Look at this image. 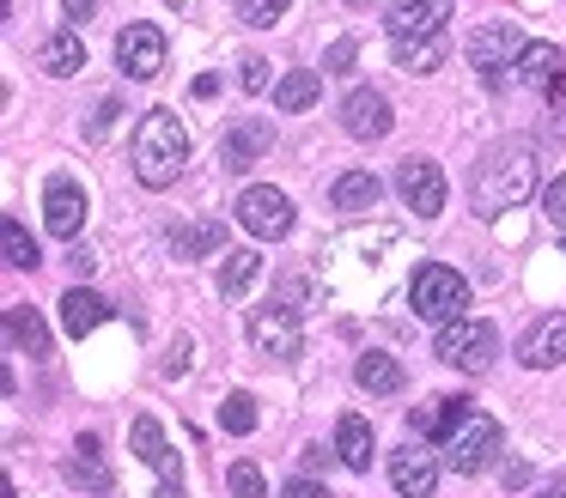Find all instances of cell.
I'll return each instance as SVG.
<instances>
[{"instance_id":"cell-1","label":"cell","mask_w":566,"mask_h":498,"mask_svg":"<svg viewBox=\"0 0 566 498\" xmlns=\"http://www.w3.org/2000/svg\"><path fill=\"white\" fill-rule=\"evenodd\" d=\"M536 189H542V158H536L530 140H500L475 165V177H469V201H475V213H488V219L524 206Z\"/></svg>"},{"instance_id":"cell-2","label":"cell","mask_w":566,"mask_h":498,"mask_svg":"<svg viewBox=\"0 0 566 498\" xmlns=\"http://www.w3.org/2000/svg\"><path fill=\"white\" fill-rule=\"evenodd\" d=\"M189 165V128L177 109H147L135 128V182L140 189H171Z\"/></svg>"},{"instance_id":"cell-3","label":"cell","mask_w":566,"mask_h":498,"mask_svg":"<svg viewBox=\"0 0 566 498\" xmlns=\"http://www.w3.org/2000/svg\"><path fill=\"white\" fill-rule=\"evenodd\" d=\"M408 304H415L420 322L451 328V322L469 316V279L457 274V267H444V262H420L415 279H408Z\"/></svg>"},{"instance_id":"cell-4","label":"cell","mask_w":566,"mask_h":498,"mask_svg":"<svg viewBox=\"0 0 566 498\" xmlns=\"http://www.w3.org/2000/svg\"><path fill=\"white\" fill-rule=\"evenodd\" d=\"M500 444H505L500 420H493V413H481V407H469L463 420L451 425V437H444L439 456H444V468H457V474H481V468H493Z\"/></svg>"},{"instance_id":"cell-5","label":"cell","mask_w":566,"mask_h":498,"mask_svg":"<svg viewBox=\"0 0 566 498\" xmlns=\"http://www.w3.org/2000/svg\"><path fill=\"white\" fill-rule=\"evenodd\" d=\"M432 352H439L451 371H488V364L500 359V328H493L488 316H463V322L439 328Z\"/></svg>"},{"instance_id":"cell-6","label":"cell","mask_w":566,"mask_h":498,"mask_svg":"<svg viewBox=\"0 0 566 498\" xmlns=\"http://www.w3.org/2000/svg\"><path fill=\"white\" fill-rule=\"evenodd\" d=\"M232 213H238V225H244L250 237L274 243V237H286V231H293V194H281V189H269V182H256V189L238 194Z\"/></svg>"},{"instance_id":"cell-7","label":"cell","mask_w":566,"mask_h":498,"mask_svg":"<svg viewBox=\"0 0 566 498\" xmlns=\"http://www.w3.org/2000/svg\"><path fill=\"white\" fill-rule=\"evenodd\" d=\"M517 55H524V36H517V24L488 19V24H475V31H469V67H475L481 80H500V73H512Z\"/></svg>"},{"instance_id":"cell-8","label":"cell","mask_w":566,"mask_h":498,"mask_svg":"<svg viewBox=\"0 0 566 498\" xmlns=\"http://www.w3.org/2000/svg\"><path fill=\"white\" fill-rule=\"evenodd\" d=\"M250 347L262 352V359H298V347H305V322H298V310H286V304H269V310H250Z\"/></svg>"},{"instance_id":"cell-9","label":"cell","mask_w":566,"mask_h":498,"mask_svg":"<svg viewBox=\"0 0 566 498\" xmlns=\"http://www.w3.org/2000/svg\"><path fill=\"white\" fill-rule=\"evenodd\" d=\"M396 194H402V206L415 219H439L444 213V170L420 152L402 158V165H396Z\"/></svg>"},{"instance_id":"cell-10","label":"cell","mask_w":566,"mask_h":498,"mask_svg":"<svg viewBox=\"0 0 566 498\" xmlns=\"http://www.w3.org/2000/svg\"><path fill=\"white\" fill-rule=\"evenodd\" d=\"M444 19H451V0H396L384 31L390 43H427V36H444Z\"/></svg>"},{"instance_id":"cell-11","label":"cell","mask_w":566,"mask_h":498,"mask_svg":"<svg viewBox=\"0 0 566 498\" xmlns=\"http://www.w3.org/2000/svg\"><path fill=\"white\" fill-rule=\"evenodd\" d=\"M342 128L354 134V140H384V134L396 128L390 97H384L378 85H354V92H347V104H342Z\"/></svg>"},{"instance_id":"cell-12","label":"cell","mask_w":566,"mask_h":498,"mask_svg":"<svg viewBox=\"0 0 566 498\" xmlns=\"http://www.w3.org/2000/svg\"><path fill=\"white\" fill-rule=\"evenodd\" d=\"M43 225H50L55 237H67V243L80 237V225H86V189H80L74 177L43 182Z\"/></svg>"},{"instance_id":"cell-13","label":"cell","mask_w":566,"mask_h":498,"mask_svg":"<svg viewBox=\"0 0 566 498\" xmlns=\"http://www.w3.org/2000/svg\"><path fill=\"white\" fill-rule=\"evenodd\" d=\"M116 61H123L128 80H159V67H165V31H159V24H128V31L116 36Z\"/></svg>"},{"instance_id":"cell-14","label":"cell","mask_w":566,"mask_h":498,"mask_svg":"<svg viewBox=\"0 0 566 498\" xmlns=\"http://www.w3.org/2000/svg\"><path fill=\"white\" fill-rule=\"evenodd\" d=\"M439 468H444V456H432L427 444H402V449L390 456V486H396L402 498H432Z\"/></svg>"},{"instance_id":"cell-15","label":"cell","mask_w":566,"mask_h":498,"mask_svg":"<svg viewBox=\"0 0 566 498\" xmlns=\"http://www.w3.org/2000/svg\"><path fill=\"white\" fill-rule=\"evenodd\" d=\"M517 359L530 364V371H554V364H566V316H536V322L524 328V340H517Z\"/></svg>"},{"instance_id":"cell-16","label":"cell","mask_w":566,"mask_h":498,"mask_svg":"<svg viewBox=\"0 0 566 498\" xmlns=\"http://www.w3.org/2000/svg\"><path fill=\"white\" fill-rule=\"evenodd\" d=\"M128 437H135V456L147 462V468H159L165 486H184V456H177L171 444H165V425L153 420V413H140L135 425H128Z\"/></svg>"},{"instance_id":"cell-17","label":"cell","mask_w":566,"mask_h":498,"mask_svg":"<svg viewBox=\"0 0 566 498\" xmlns=\"http://www.w3.org/2000/svg\"><path fill=\"white\" fill-rule=\"evenodd\" d=\"M274 146V121H262V116H238L232 121V134L220 140V165L226 170H250L262 152Z\"/></svg>"},{"instance_id":"cell-18","label":"cell","mask_w":566,"mask_h":498,"mask_svg":"<svg viewBox=\"0 0 566 498\" xmlns=\"http://www.w3.org/2000/svg\"><path fill=\"white\" fill-rule=\"evenodd\" d=\"M469 407H475L469 395H427L420 407H408V432H415L420 444H427V437H439V444H444V437H451V425L463 420Z\"/></svg>"},{"instance_id":"cell-19","label":"cell","mask_w":566,"mask_h":498,"mask_svg":"<svg viewBox=\"0 0 566 498\" xmlns=\"http://www.w3.org/2000/svg\"><path fill=\"white\" fill-rule=\"evenodd\" d=\"M98 449H104V444H98V437L86 432V437H80V444H74V456H67V468H62V474H67V486H80V492H92V498H104V492H111V486H116L111 462H104Z\"/></svg>"},{"instance_id":"cell-20","label":"cell","mask_w":566,"mask_h":498,"mask_svg":"<svg viewBox=\"0 0 566 498\" xmlns=\"http://www.w3.org/2000/svg\"><path fill=\"white\" fill-rule=\"evenodd\" d=\"M335 456H342V468H354V474L371 468V456H378V432H371L366 413H342V420H335Z\"/></svg>"},{"instance_id":"cell-21","label":"cell","mask_w":566,"mask_h":498,"mask_svg":"<svg viewBox=\"0 0 566 498\" xmlns=\"http://www.w3.org/2000/svg\"><path fill=\"white\" fill-rule=\"evenodd\" d=\"M378 201H384V182L371 177V170H342L335 189H329L335 213H378Z\"/></svg>"},{"instance_id":"cell-22","label":"cell","mask_w":566,"mask_h":498,"mask_svg":"<svg viewBox=\"0 0 566 498\" xmlns=\"http://www.w3.org/2000/svg\"><path fill=\"white\" fill-rule=\"evenodd\" d=\"M104 322H111V304H104L98 292H86V286H67L62 292V328L74 340H86L92 328H104Z\"/></svg>"},{"instance_id":"cell-23","label":"cell","mask_w":566,"mask_h":498,"mask_svg":"<svg viewBox=\"0 0 566 498\" xmlns=\"http://www.w3.org/2000/svg\"><path fill=\"white\" fill-rule=\"evenodd\" d=\"M38 67L50 73V80H74V73L86 67V43H80L74 31H62V36H43V43H38Z\"/></svg>"},{"instance_id":"cell-24","label":"cell","mask_w":566,"mask_h":498,"mask_svg":"<svg viewBox=\"0 0 566 498\" xmlns=\"http://www.w3.org/2000/svg\"><path fill=\"white\" fill-rule=\"evenodd\" d=\"M7 340L19 352H31V359H50V328H43V316L31 304H7Z\"/></svg>"},{"instance_id":"cell-25","label":"cell","mask_w":566,"mask_h":498,"mask_svg":"<svg viewBox=\"0 0 566 498\" xmlns=\"http://www.w3.org/2000/svg\"><path fill=\"white\" fill-rule=\"evenodd\" d=\"M171 255L177 262H196V255H208V250H220L226 243V225L220 219H196V225H171Z\"/></svg>"},{"instance_id":"cell-26","label":"cell","mask_w":566,"mask_h":498,"mask_svg":"<svg viewBox=\"0 0 566 498\" xmlns=\"http://www.w3.org/2000/svg\"><path fill=\"white\" fill-rule=\"evenodd\" d=\"M354 383L366 389V395H396V389H402L408 377H402V364H396L390 352H359V364H354Z\"/></svg>"},{"instance_id":"cell-27","label":"cell","mask_w":566,"mask_h":498,"mask_svg":"<svg viewBox=\"0 0 566 498\" xmlns=\"http://www.w3.org/2000/svg\"><path fill=\"white\" fill-rule=\"evenodd\" d=\"M317 97H323V73H317V67H293L281 85H274V109H286V116L311 109Z\"/></svg>"},{"instance_id":"cell-28","label":"cell","mask_w":566,"mask_h":498,"mask_svg":"<svg viewBox=\"0 0 566 498\" xmlns=\"http://www.w3.org/2000/svg\"><path fill=\"white\" fill-rule=\"evenodd\" d=\"M512 73L524 85H548V92H554V85H560V49H554V43H524V55H517Z\"/></svg>"},{"instance_id":"cell-29","label":"cell","mask_w":566,"mask_h":498,"mask_svg":"<svg viewBox=\"0 0 566 498\" xmlns=\"http://www.w3.org/2000/svg\"><path fill=\"white\" fill-rule=\"evenodd\" d=\"M256 279H262V255L256 250H232V255H226V267H220V292H226V298H244Z\"/></svg>"},{"instance_id":"cell-30","label":"cell","mask_w":566,"mask_h":498,"mask_svg":"<svg viewBox=\"0 0 566 498\" xmlns=\"http://www.w3.org/2000/svg\"><path fill=\"white\" fill-rule=\"evenodd\" d=\"M0 250H7V267H19V274H31V267L43 262V255H38V237H31L19 219H7V225H0Z\"/></svg>"},{"instance_id":"cell-31","label":"cell","mask_w":566,"mask_h":498,"mask_svg":"<svg viewBox=\"0 0 566 498\" xmlns=\"http://www.w3.org/2000/svg\"><path fill=\"white\" fill-rule=\"evenodd\" d=\"M439 61H444V36H427V43H396V67L415 73V80H420V73H432Z\"/></svg>"},{"instance_id":"cell-32","label":"cell","mask_w":566,"mask_h":498,"mask_svg":"<svg viewBox=\"0 0 566 498\" xmlns=\"http://www.w3.org/2000/svg\"><path fill=\"white\" fill-rule=\"evenodd\" d=\"M220 425L232 437H250V432H256V395H250V389H232L226 407H220Z\"/></svg>"},{"instance_id":"cell-33","label":"cell","mask_w":566,"mask_h":498,"mask_svg":"<svg viewBox=\"0 0 566 498\" xmlns=\"http://www.w3.org/2000/svg\"><path fill=\"white\" fill-rule=\"evenodd\" d=\"M226 486H232V498H269V480H262V468H256V462H232Z\"/></svg>"},{"instance_id":"cell-34","label":"cell","mask_w":566,"mask_h":498,"mask_svg":"<svg viewBox=\"0 0 566 498\" xmlns=\"http://www.w3.org/2000/svg\"><path fill=\"white\" fill-rule=\"evenodd\" d=\"M286 7H293V0H238V19L256 24V31H269V24L286 19Z\"/></svg>"},{"instance_id":"cell-35","label":"cell","mask_w":566,"mask_h":498,"mask_svg":"<svg viewBox=\"0 0 566 498\" xmlns=\"http://www.w3.org/2000/svg\"><path fill=\"white\" fill-rule=\"evenodd\" d=\"M238 85H244V92H269V61H262L256 49L238 61Z\"/></svg>"},{"instance_id":"cell-36","label":"cell","mask_w":566,"mask_h":498,"mask_svg":"<svg viewBox=\"0 0 566 498\" xmlns=\"http://www.w3.org/2000/svg\"><path fill=\"white\" fill-rule=\"evenodd\" d=\"M542 213H548V225L566 231V177H554L548 189H542Z\"/></svg>"},{"instance_id":"cell-37","label":"cell","mask_w":566,"mask_h":498,"mask_svg":"<svg viewBox=\"0 0 566 498\" xmlns=\"http://www.w3.org/2000/svg\"><path fill=\"white\" fill-rule=\"evenodd\" d=\"M116 116H123V97H104V104H98V116H92V140H111V134H116Z\"/></svg>"},{"instance_id":"cell-38","label":"cell","mask_w":566,"mask_h":498,"mask_svg":"<svg viewBox=\"0 0 566 498\" xmlns=\"http://www.w3.org/2000/svg\"><path fill=\"white\" fill-rule=\"evenodd\" d=\"M354 55H359V43H354V36H335V43H329V55H323V73H347V67H354Z\"/></svg>"},{"instance_id":"cell-39","label":"cell","mask_w":566,"mask_h":498,"mask_svg":"<svg viewBox=\"0 0 566 498\" xmlns=\"http://www.w3.org/2000/svg\"><path fill=\"white\" fill-rule=\"evenodd\" d=\"M281 498H329V486H323V480H305V474H298V480L281 486Z\"/></svg>"},{"instance_id":"cell-40","label":"cell","mask_w":566,"mask_h":498,"mask_svg":"<svg viewBox=\"0 0 566 498\" xmlns=\"http://www.w3.org/2000/svg\"><path fill=\"white\" fill-rule=\"evenodd\" d=\"M184 371H189V335H177L171 359H165V377H184Z\"/></svg>"},{"instance_id":"cell-41","label":"cell","mask_w":566,"mask_h":498,"mask_svg":"<svg viewBox=\"0 0 566 498\" xmlns=\"http://www.w3.org/2000/svg\"><path fill=\"white\" fill-rule=\"evenodd\" d=\"M505 486H512V492H517V486H530V462H505Z\"/></svg>"},{"instance_id":"cell-42","label":"cell","mask_w":566,"mask_h":498,"mask_svg":"<svg viewBox=\"0 0 566 498\" xmlns=\"http://www.w3.org/2000/svg\"><path fill=\"white\" fill-rule=\"evenodd\" d=\"M62 12H67V19H92V12H98V0H62Z\"/></svg>"},{"instance_id":"cell-43","label":"cell","mask_w":566,"mask_h":498,"mask_svg":"<svg viewBox=\"0 0 566 498\" xmlns=\"http://www.w3.org/2000/svg\"><path fill=\"white\" fill-rule=\"evenodd\" d=\"M67 262H74V274H92V267H98V262H92L86 243H74V255H67Z\"/></svg>"},{"instance_id":"cell-44","label":"cell","mask_w":566,"mask_h":498,"mask_svg":"<svg viewBox=\"0 0 566 498\" xmlns=\"http://www.w3.org/2000/svg\"><path fill=\"white\" fill-rule=\"evenodd\" d=\"M323 462H329V456H323V444H305V480L323 468Z\"/></svg>"},{"instance_id":"cell-45","label":"cell","mask_w":566,"mask_h":498,"mask_svg":"<svg viewBox=\"0 0 566 498\" xmlns=\"http://www.w3.org/2000/svg\"><path fill=\"white\" fill-rule=\"evenodd\" d=\"M159 498H189V492H184V486H159Z\"/></svg>"},{"instance_id":"cell-46","label":"cell","mask_w":566,"mask_h":498,"mask_svg":"<svg viewBox=\"0 0 566 498\" xmlns=\"http://www.w3.org/2000/svg\"><path fill=\"white\" fill-rule=\"evenodd\" d=\"M536 498H566V486H542V492Z\"/></svg>"}]
</instances>
